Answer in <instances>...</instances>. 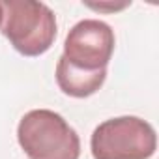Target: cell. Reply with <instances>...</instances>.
Here are the masks:
<instances>
[{"label": "cell", "instance_id": "6", "mask_svg": "<svg viewBox=\"0 0 159 159\" xmlns=\"http://www.w3.org/2000/svg\"><path fill=\"white\" fill-rule=\"evenodd\" d=\"M88 6H90V8H94V10H99V11H101V10H112V11H116V10L125 8V6H127V2H124V4H120V6H116V4H114V6H111V4H105V6H101V4H88Z\"/></svg>", "mask_w": 159, "mask_h": 159}, {"label": "cell", "instance_id": "4", "mask_svg": "<svg viewBox=\"0 0 159 159\" xmlns=\"http://www.w3.org/2000/svg\"><path fill=\"white\" fill-rule=\"evenodd\" d=\"M114 30L99 19H84L71 26L64 41V58L77 69H107L114 52Z\"/></svg>", "mask_w": 159, "mask_h": 159}, {"label": "cell", "instance_id": "3", "mask_svg": "<svg viewBox=\"0 0 159 159\" xmlns=\"http://www.w3.org/2000/svg\"><path fill=\"white\" fill-rule=\"evenodd\" d=\"M155 129L139 116L105 120L90 137L94 159H150L155 153Z\"/></svg>", "mask_w": 159, "mask_h": 159}, {"label": "cell", "instance_id": "5", "mask_svg": "<svg viewBox=\"0 0 159 159\" xmlns=\"http://www.w3.org/2000/svg\"><path fill=\"white\" fill-rule=\"evenodd\" d=\"M105 79H107V69L83 71V69H77L71 64H67L64 56L58 58V64H56V84L69 98L83 99V98H88V96L96 94L103 86Z\"/></svg>", "mask_w": 159, "mask_h": 159}, {"label": "cell", "instance_id": "2", "mask_svg": "<svg viewBox=\"0 0 159 159\" xmlns=\"http://www.w3.org/2000/svg\"><path fill=\"white\" fill-rule=\"evenodd\" d=\"M17 140L28 159H79L81 139L62 114L49 109L26 112L17 125Z\"/></svg>", "mask_w": 159, "mask_h": 159}, {"label": "cell", "instance_id": "7", "mask_svg": "<svg viewBox=\"0 0 159 159\" xmlns=\"http://www.w3.org/2000/svg\"><path fill=\"white\" fill-rule=\"evenodd\" d=\"M0 25H2V2H0Z\"/></svg>", "mask_w": 159, "mask_h": 159}, {"label": "cell", "instance_id": "1", "mask_svg": "<svg viewBox=\"0 0 159 159\" xmlns=\"http://www.w3.org/2000/svg\"><path fill=\"white\" fill-rule=\"evenodd\" d=\"M0 32L19 54L39 56L56 39V15L43 2L6 0L2 2Z\"/></svg>", "mask_w": 159, "mask_h": 159}]
</instances>
